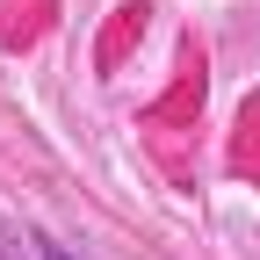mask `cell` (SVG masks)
I'll use <instances>...</instances> for the list:
<instances>
[{
  "label": "cell",
  "mask_w": 260,
  "mask_h": 260,
  "mask_svg": "<svg viewBox=\"0 0 260 260\" xmlns=\"http://www.w3.org/2000/svg\"><path fill=\"white\" fill-rule=\"evenodd\" d=\"M0 260H80V253L65 239H51V232H37V224H22V217L0 210Z\"/></svg>",
  "instance_id": "1"
}]
</instances>
